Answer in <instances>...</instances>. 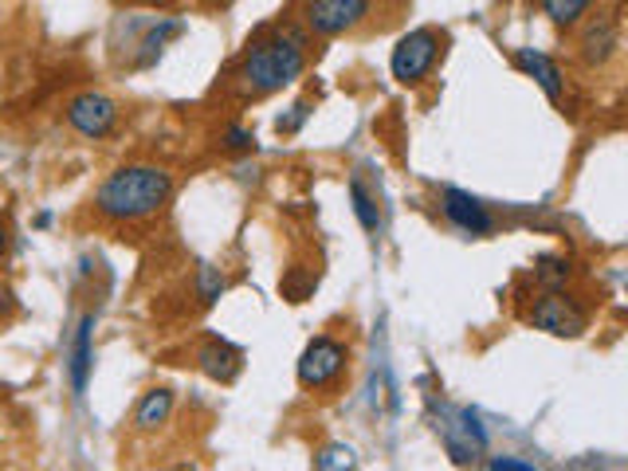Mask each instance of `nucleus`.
Segmentation results:
<instances>
[{"mask_svg":"<svg viewBox=\"0 0 628 471\" xmlns=\"http://www.w3.org/2000/svg\"><path fill=\"white\" fill-rule=\"evenodd\" d=\"M169 197H173V173L150 161H134L106 173L103 185L94 188V212L114 225H134V220L158 217Z\"/></svg>","mask_w":628,"mask_h":471,"instance_id":"obj_1","label":"nucleus"},{"mask_svg":"<svg viewBox=\"0 0 628 471\" xmlns=\"http://www.w3.org/2000/svg\"><path fill=\"white\" fill-rule=\"evenodd\" d=\"M307 71V32L275 28L272 36L255 39L240 59V79L248 91L275 94L292 87Z\"/></svg>","mask_w":628,"mask_h":471,"instance_id":"obj_2","label":"nucleus"},{"mask_svg":"<svg viewBox=\"0 0 628 471\" xmlns=\"http://www.w3.org/2000/svg\"><path fill=\"white\" fill-rule=\"evenodd\" d=\"M444 44H448V36H444L441 28H432V24L404 32V36L397 39L393 56H389V71H393L397 83L401 87L424 83V79L432 76V67L441 64Z\"/></svg>","mask_w":628,"mask_h":471,"instance_id":"obj_3","label":"nucleus"},{"mask_svg":"<svg viewBox=\"0 0 628 471\" xmlns=\"http://www.w3.org/2000/svg\"><path fill=\"white\" fill-rule=\"evenodd\" d=\"M526 322L535 330L553 334V338H582L585 330H590V311H585L573 295H566L562 287H558V291H543L530 302Z\"/></svg>","mask_w":628,"mask_h":471,"instance_id":"obj_4","label":"nucleus"},{"mask_svg":"<svg viewBox=\"0 0 628 471\" xmlns=\"http://www.w3.org/2000/svg\"><path fill=\"white\" fill-rule=\"evenodd\" d=\"M432 428H436V436L444 440V448L456 463H471L488 448V433H483V424L471 409L441 405V413L432 416Z\"/></svg>","mask_w":628,"mask_h":471,"instance_id":"obj_5","label":"nucleus"},{"mask_svg":"<svg viewBox=\"0 0 628 471\" xmlns=\"http://www.w3.org/2000/svg\"><path fill=\"white\" fill-rule=\"evenodd\" d=\"M350 366V346L346 342L319 334L310 338L307 349L299 354V386L302 389H330Z\"/></svg>","mask_w":628,"mask_h":471,"instance_id":"obj_6","label":"nucleus"},{"mask_svg":"<svg viewBox=\"0 0 628 471\" xmlns=\"http://www.w3.org/2000/svg\"><path fill=\"white\" fill-rule=\"evenodd\" d=\"M67 126L87 141H103L118 126V103L103 91H79L67 99Z\"/></svg>","mask_w":628,"mask_h":471,"instance_id":"obj_7","label":"nucleus"},{"mask_svg":"<svg viewBox=\"0 0 628 471\" xmlns=\"http://www.w3.org/2000/svg\"><path fill=\"white\" fill-rule=\"evenodd\" d=\"M374 0H307L302 4V24L310 36H342L354 32L369 16Z\"/></svg>","mask_w":628,"mask_h":471,"instance_id":"obj_8","label":"nucleus"},{"mask_svg":"<svg viewBox=\"0 0 628 471\" xmlns=\"http://www.w3.org/2000/svg\"><path fill=\"white\" fill-rule=\"evenodd\" d=\"M620 47V20L617 12H593L582 24V36H578V56L585 67H605Z\"/></svg>","mask_w":628,"mask_h":471,"instance_id":"obj_9","label":"nucleus"},{"mask_svg":"<svg viewBox=\"0 0 628 471\" xmlns=\"http://www.w3.org/2000/svg\"><path fill=\"white\" fill-rule=\"evenodd\" d=\"M441 212L444 220H448L452 228H460L464 236H491L495 232V217L488 212V205L479 197H471V193H464V188L448 185L441 193Z\"/></svg>","mask_w":628,"mask_h":471,"instance_id":"obj_10","label":"nucleus"},{"mask_svg":"<svg viewBox=\"0 0 628 471\" xmlns=\"http://www.w3.org/2000/svg\"><path fill=\"white\" fill-rule=\"evenodd\" d=\"M515 67L523 71L526 79H535V83L543 87L550 103H562V99H566V76H562V67L553 64V59L546 56V51H535V47H518V51H515Z\"/></svg>","mask_w":628,"mask_h":471,"instance_id":"obj_11","label":"nucleus"},{"mask_svg":"<svg viewBox=\"0 0 628 471\" xmlns=\"http://www.w3.org/2000/svg\"><path fill=\"white\" fill-rule=\"evenodd\" d=\"M197 366L205 377H213V381H236V374L244 369V349L232 346V342L225 338H208L205 346L197 349Z\"/></svg>","mask_w":628,"mask_h":471,"instance_id":"obj_12","label":"nucleus"},{"mask_svg":"<svg viewBox=\"0 0 628 471\" xmlns=\"http://www.w3.org/2000/svg\"><path fill=\"white\" fill-rule=\"evenodd\" d=\"M94 369V314H83L76 326V342H71V389L76 397L87 393Z\"/></svg>","mask_w":628,"mask_h":471,"instance_id":"obj_13","label":"nucleus"},{"mask_svg":"<svg viewBox=\"0 0 628 471\" xmlns=\"http://www.w3.org/2000/svg\"><path fill=\"white\" fill-rule=\"evenodd\" d=\"M169 413H173V393H169V389H150V393L141 397L134 424H138L141 433H153V428H161V424L169 421Z\"/></svg>","mask_w":628,"mask_h":471,"instance_id":"obj_14","label":"nucleus"},{"mask_svg":"<svg viewBox=\"0 0 628 471\" xmlns=\"http://www.w3.org/2000/svg\"><path fill=\"white\" fill-rule=\"evenodd\" d=\"M350 200H354V217H357V225L366 228L369 236H377L381 232V208H377V197L366 188V181L357 177H350Z\"/></svg>","mask_w":628,"mask_h":471,"instance_id":"obj_15","label":"nucleus"},{"mask_svg":"<svg viewBox=\"0 0 628 471\" xmlns=\"http://www.w3.org/2000/svg\"><path fill=\"white\" fill-rule=\"evenodd\" d=\"M593 0H543V12L550 16V24L558 28H573V24H582L590 16Z\"/></svg>","mask_w":628,"mask_h":471,"instance_id":"obj_16","label":"nucleus"},{"mask_svg":"<svg viewBox=\"0 0 628 471\" xmlns=\"http://www.w3.org/2000/svg\"><path fill=\"white\" fill-rule=\"evenodd\" d=\"M570 260L566 255H543L535 264V279L543 283L546 291H558V287H566V279H570Z\"/></svg>","mask_w":628,"mask_h":471,"instance_id":"obj_17","label":"nucleus"},{"mask_svg":"<svg viewBox=\"0 0 628 471\" xmlns=\"http://www.w3.org/2000/svg\"><path fill=\"white\" fill-rule=\"evenodd\" d=\"M193 287H197V299L205 302V307H213V302L228 291V279H225V275H220V267L201 264V267H197V275H193Z\"/></svg>","mask_w":628,"mask_h":471,"instance_id":"obj_18","label":"nucleus"},{"mask_svg":"<svg viewBox=\"0 0 628 471\" xmlns=\"http://www.w3.org/2000/svg\"><path fill=\"white\" fill-rule=\"evenodd\" d=\"M357 456L350 444H327L319 456H315V471H354Z\"/></svg>","mask_w":628,"mask_h":471,"instance_id":"obj_19","label":"nucleus"},{"mask_svg":"<svg viewBox=\"0 0 628 471\" xmlns=\"http://www.w3.org/2000/svg\"><path fill=\"white\" fill-rule=\"evenodd\" d=\"M307 114H310V103H295V106H292V114L275 123V130H279V134H295L302 123H307Z\"/></svg>","mask_w":628,"mask_h":471,"instance_id":"obj_20","label":"nucleus"},{"mask_svg":"<svg viewBox=\"0 0 628 471\" xmlns=\"http://www.w3.org/2000/svg\"><path fill=\"white\" fill-rule=\"evenodd\" d=\"M225 146H228V150H252V146H255V138L244 130V126H228Z\"/></svg>","mask_w":628,"mask_h":471,"instance_id":"obj_21","label":"nucleus"},{"mask_svg":"<svg viewBox=\"0 0 628 471\" xmlns=\"http://www.w3.org/2000/svg\"><path fill=\"white\" fill-rule=\"evenodd\" d=\"M488 471H538V468L526 460H515V456H491Z\"/></svg>","mask_w":628,"mask_h":471,"instance_id":"obj_22","label":"nucleus"},{"mask_svg":"<svg viewBox=\"0 0 628 471\" xmlns=\"http://www.w3.org/2000/svg\"><path fill=\"white\" fill-rule=\"evenodd\" d=\"M4 252H9V228H4V220H0V260H4Z\"/></svg>","mask_w":628,"mask_h":471,"instance_id":"obj_23","label":"nucleus"},{"mask_svg":"<svg viewBox=\"0 0 628 471\" xmlns=\"http://www.w3.org/2000/svg\"><path fill=\"white\" fill-rule=\"evenodd\" d=\"M146 4H153V9H165V4H173V0H146Z\"/></svg>","mask_w":628,"mask_h":471,"instance_id":"obj_24","label":"nucleus"}]
</instances>
